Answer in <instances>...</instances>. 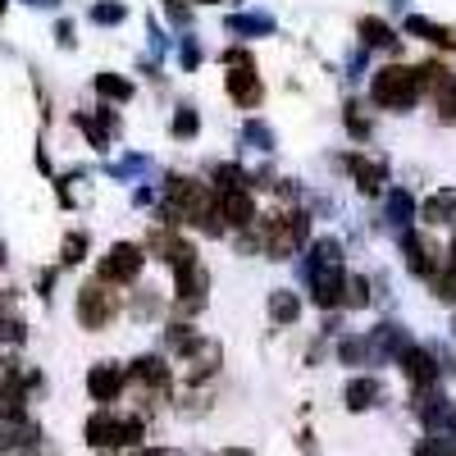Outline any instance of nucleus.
Returning <instances> with one entry per match:
<instances>
[{
    "label": "nucleus",
    "instance_id": "7",
    "mask_svg": "<svg viewBox=\"0 0 456 456\" xmlns=\"http://www.w3.org/2000/svg\"><path fill=\"white\" fill-rule=\"evenodd\" d=\"M206 292H210V274H206V265L192 260V265H183V270H174V306L183 315H192L206 306Z\"/></svg>",
    "mask_w": 456,
    "mask_h": 456
},
{
    "label": "nucleus",
    "instance_id": "53",
    "mask_svg": "<svg viewBox=\"0 0 456 456\" xmlns=\"http://www.w3.org/2000/svg\"><path fill=\"white\" fill-rule=\"evenodd\" d=\"M0 14H5V0H0Z\"/></svg>",
    "mask_w": 456,
    "mask_h": 456
},
{
    "label": "nucleus",
    "instance_id": "13",
    "mask_svg": "<svg viewBox=\"0 0 456 456\" xmlns=\"http://www.w3.org/2000/svg\"><path fill=\"white\" fill-rule=\"evenodd\" d=\"M402 251H406V270L415 274V279H434L438 274V247L429 242V238H420V233H415V228H411V233H402Z\"/></svg>",
    "mask_w": 456,
    "mask_h": 456
},
{
    "label": "nucleus",
    "instance_id": "16",
    "mask_svg": "<svg viewBox=\"0 0 456 456\" xmlns=\"http://www.w3.org/2000/svg\"><path fill=\"white\" fill-rule=\"evenodd\" d=\"M215 210L224 228H251L256 224V201L251 192H215Z\"/></svg>",
    "mask_w": 456,
    "mask_h": 456
},
{
    "label": "nucleus",
    "instance_id": "42",
    "mask_svg": "<svg viewBox=\"0 0 456 456\" xmlns=\"http://www.w3.org/2000/svg\"><path fill=\"white\" fill-rule=\"evenodd\" d=\"M5 388H23V365L14 356H0V393Z\"/></svg>",
    "mask_w": 456,
    "mask_h": 456
},
{
    "label": "nucleus",
    "instance_id": "34",
    "mask_svg": "<svg viewBox=\"0 0 456 456\" xmlns=\"http://www.w3.org/2000/svg\"><path fill=\"white\" fill-rule=\"evenodd\" d=\"M338 361H342V365H374L365 333H356V338H342V342H338Z\"/></svg>",
    "mask_w": 456,
    "mask_h": 456
},
{
    "label": "nucleus",
    "instance_id": "25",
    "mask_svg": "<svg viewBox=\"0 0 456 456\" xmlns=\"http://www.w3.org/2000/svg\"><path fill=\"white\" fill-rule=\"evenodd\" d=\"M206 342V333H197L192 324H169L165 329V347H169V356H178V361H187L197 347Z\"/></svg>",
    "mask_w": 456,
    "mask_h": 456
},
{
    "label": "nucleus",
    "instance_id": "19",
    "mask_svg": "<svg viewBox=\"0 0 456 456\" xmlns=\"http://www.w3.org/2000/svg\"><path fill=\"white\" fill-rule=\"evenodd\" d=\"M379 402H384V384H379L374 374H356V379H347V388H342V406L347 411H374Z\"/></svg>",
    "mask_w": 456,
    "mask_h": 456
},
{
    "label": "nucleus",
    "instance_id": "32",
    "mask_svg": "<svg viewBox=\"0 0 456 456\" xmlns=\"http://www.w3.org/2000/svg\"><path fill=\"white\" fill-rule=\"evenodd\" d=\"M23 338H28V324L10 311V297H0V342H5V347H19Z\"/></svg>",
    "mask_w": 456,
    "mask_h": 456
},
{
    "label": "nucleus",
    "instance_id": "29",
    "mask_svg": "<svg viewBox=\"0 0 456 456\" xmlns=\"http://www.w3.org/2000/svg\"><path fill=\"white\" fill-rule=\"evenodd\" d=\"M429 283H434V297H438V301L456 306V251H447V260L438 265V274H434Z\"/></svg>",
    "mask_w": 456,
    "mask_h": 456
},
{
    "label": "nucleus",
    "instance_id": "35",
    "mask_svg": "<svg viewBox=\"0 0 456 456\" xmlns=\"http://www.w3.org/2000/svg\"><path fill=\"white\" fill-rule=\"evenodd\" d=\"M169 133H174L178 142H192V137L201 133V114H197L192 105H178V110H174V124H169Z\"/></svg>",
    "mask_w": 456,
    "mask_h": 456
},
{
    "label": "nucleus",
    "instance_id": "23",
    "mask_svg": "<svg viewBox=\"0 0 456 456\" xmlns=\"http://www.w3.org/2000/svg\"><path fill=\"white\" fill-rule=\"evenodd\" d=\"M315 270H347V265H342V242L338 238H320V242L306 247V274H315Z\"/></svg>",
    "mask_w": 456,
    "mask_h": 456
},
{
    "label": "nucleus",
    "instance_id": "49",
    "mask_svg": "<svg viewBox=\"0 0 456 456\" xmlns=\"http://www.w3.org/2000/svg\"><path fill=\"white\" fill-rule=\"evenodd\" d=\"M55 42L60 46H73V23H55Z\"/></svg>",
    "mask_w": 456,
    "mask_h": 456
},
{
    "label": "nucleus",
    "instance_id": "18",
    "mask_svg": "<svg viewBox=\"0 0 456 456\" xmlns=\"http://www.w3.org/2000/svg\"><path fill=\"white\" fill-rule=\"evenodd\" d=\"M356 37H361V46H370V51H397L402 46V37L393 32V23L379 19V14H361L356 19Z\"/></svg>",
    "mask_w": 456,
    "mask_h": 456
},
{
    "label": "nucleus",
    "instance_id": "45",
    "mask_svg": "<svg viewBox=\"0 0 456 456\" xmlns=\"http://www.w3.org/2000/svg\"><path fill=\"white\" fill-rule=\"evenodd\" d=\"M146 169H151V160H146V156H124L119 165H110V174H114V178H128V174H146Z\"/></svg>",
    "mask_w": 456,
    "mask_h": 456
},
{
    "label": "nucleus",
    "instance_id": "17",
    "mask_svg": "<svg viewBox=\"0 0 456 456\" xmlns=\"http://www.w3.org/2000/svg\"><path fill=\"white\" fill-rule=\"evenodd\" d=\"M128 379H133V384H142V388H151V393H169L174 370H169L165 356H137L133 370H128Z\"/></svg>",
    "mask_w": 456,
    "mask_h": 456
},
{
    "label": "nucleus",
    "instance_id": "43",
    "mask_svg": "<svg viewBox=\"0 0 456 456\" xmlns=\"http://www.w3.org/2000/svg\"><path fill=\"white\" fill-rule=\"evenodd\" d=\"M178 64H183L187 73H192V69L201 64V42H197V37H192V32H187V37H183V42H178Z\"/></svg>",
    "mask_w": 456,
    "mask_h": 456
},
{
    "label": "nucleus",
    "instance_id": "24",
    "mask_svg": "<svg viewBox=\"0 0 456 456\" xmlns=\"http://www.w3.org/2000/svg\"><path fill=\"white\" fill-rule=\"evenodd\" d=\"M219 361H224V352H219V342H201V347L192 352V356H187V365H192V370H187V384H201V379H210L215 370H219Z\"/></svg>",
    "mask_w": 456,
    "mask_h": 456
},
{
    "label": "nucleus",
    "instance_id": "6",
    "mask_svg": "<svg viewBox=\"0 0 456 456\" xmlns=\"http://www.w3.org/2000/svg\"><path fill=\"white\" fill-rule=\"evenodd\" d=\"M114 315H119V292H110L105 283H83V292H78V324L83 329H105Z\"/></svg>",
    "mask_w": 456,
    "mask_h": 456
},
{
    "label": "nucleus",
    "instance_id": "12",
    "mask_svg": "<svg viewBox=\"0 0 456 456\" xmlns=\"http://www.w3.org/2000/svg\"><path fill=\"white\" fill-rule=\"evenodd\" d=\"M365 342H370V356H374V365H384V361H397L406 347H411V338H406V329L397 324V320H384V324H374L370 333H365Z\"/></svg>",
    "mask_w": 456,
    "mask_h": 456
},
{
    "label": "nucleus",
    "instance_id": "33",
    "mask_svg": "<svg viewBox=\"0 0 456 456\" xmlns=\"http://www.w3.org/2000/svg\"><path fill=\"white\" fill-rule=\"evenodd\" d=\"M429 96H434V105H438V119H443V124H456V73H447V78H443Z\"/></svg>",
    "mask_w": 456,
    "mask_h": 456
},
{
    "label": "nucleus",
    "instance_id": "1",
    "mask_svg": "<svg viewBox=\"0 0 456 456\" xmlns=\"http://www.w3.org/2000/svg\"><path fill=\"white\" fill-rule=\"evenodd\" d=\"M192 224L201 228L206 238H219L224 233V219L215 210V192L206 183L187 178V174H169L165 178V206H160V224Z\"/></svg>",
    "mask_w": 456,
    "mask_h": 456
},
{
    "label": "nucleus",
    "instance_id": "30",
    "mask_svg": "<svg viewBox=\"0 0 456 456\" xmlns=\"http://www.w3.org/2000/svg\"><path fill=\"white\" fill-rule=\"evenodd\" d=\"M28 420V388H5L0 393V425Z\"/></svg>",
    "mask_w": 456,
    "mask_h": 456
},
{
    "label": "nucleus",
    "instance_id": "38",
    "mask_svg": "<svg viewBox=\"0 0 456 456\" xmlns=\"http://www.w3.org/2000/svg\"><path fill=\"white\" fill-rule=\"evenodd\" d=\"M87 19L101 23V28H114V23H124V19H128V10L119 5V0H96V5L87 10Z\"/></svg>",
    "mask_w": 456,
    "mask_h": 456
},
{
    "label": "nucleus",
    "instance_id": "31",
    "mask_svg": "<svg viewBox=\"0 0 456 456\" xmlns=\"http://www.w3.org/2000/svg\"><path fill=\"white\" fill-rule=\"evenodd\" d=\"M92 87H96V96H105V101H133V83L124 78V73H96Z\"/></svg>",
    "mask_w": 456,
    "mask_h": 456
},
{
    "label": "nucleus",
    "instance_id": "5",
    "mask_svg": "<svg viewBox=\"0 0 456 456\" xmlns=\"http://www.w3.org/2000/svg\"><path fill=\"white\" fill-rule=\"evenodd\" d=\"M142 265H146V247H137V242H114V247L101 256V265H96V283H105V288H128V283H137Z\"/></svg>",
    "mask_w": 456,
    "mask_h": 456
},
{
    "label": "nucleus",
    "instance_id": "46",
    "mask_svg": "<svg viewBox=\"0 0 456 456\" xmlns=\"http://www.w3.org/2000/svg\"><path fill=\"white\" fill-rule=\"evenodd\" d=\"M165 14H169V23H178V28L192 23V10H187L183 0H165Z\"/></svg>",
    "mask_w": 456,
    "mask_h": 456
},
{
    "label": "nucleus",
    "instance_id": "48",
    "mask_svg": "<svg viewBox=\"0 0 456 456\" xmlns=\"http://www.w3.org/2000/svg\"><path fill=\"white\" fill-rule=\"evenodd\" d=\"M119 456H183L178 447H133V452H119Z\"/></svg>",
    "mask_w": 456,
    "mask_h": 456
},
{
    "label": "nucleus",
    "instance_id": "21",
    "mask_svg": "<svg viewBox=\"0 0 456 456\" xmlns=\"http://www.w3.org/2000/svg\"><path fill=\"white\" fill-rule=\"evenodd\" d=\"M73 124L87 133L92 146H110V137L119 133V114H114V110H96V114H87V110H83V114H73Z\"/></svg>",
    "mask_w": 456,
    "mask_h": 456
},
{
    "label": "nucleus",
    "instance_id": "11",
    "mask_svg": "<svg viewBox=\"0 0 456 456\" xmlns=\"http://www.w3.org/2000/svg\"><path fill=\"white\" fill-rule=\"evenodd\" d=\"M124 384H128V370H124L119 361H101V365L87 370V393H92V402H101V406L119 402Z\"/></svg>",
    "mask_w": 456,
    "mask_h": 456
},
{
    "label": "nucleus",
    "instance_id": "40",
    "mask_svg": "<svg viewBox=\"0 0 456 456\" xmlns=\"http://www.w3.org/2000/svg\"><path fill=\"white\" fill-rule=\"evenodd\" d=\"M342 306H352V311L370 306V279H365V274H352V279H347V292H342Z\"/></svg>",
    "mask_w": 456,
    "mask_h": 456
},
{
    "label": "nucleus",
    "instance_id": "22",
    "mask_svg": "<svg viewBox=\"0 0 456 456\" xmlns=\"http://www.w3.org/2000/svg\"><path fill=\"white\" fill-rule=\"evenodd\" d=\"M384 219L397 228V233H411V224L420 219V206H415V197L406 192V187H393L388 201H384Z\"/></svg>",
    "mask_w": 456,
    "mask_h": 456
},
{
    "label": "nucleus",
    "instance_id": "52",
    "mask_svg": "<svg viewBox=\"0 0 456 456\" xmlns=\"http://www.w3.org/2000/svg\"><path fill=\"white\" fill-rule=\"evenodd\" d=\"M0 265H5V247H0Z\"/></svg>",
    "mask_w": 456,
    "mask_h": 456
},
{
    "label": "nucleus",
    "instance_id": "37",
    "mask_svg": "<svg viewBox=\"0 0 456 456\" xmlns=\"http://www.w3.org/2000/svg\"><path fill=\"white\" fill-rule=\"evenodd\" d=\"M242 142H247L251 151H274V128L260 124V119H247V124H242Z\"/></svg>",
    "mask_w": 456,
    "mask_h": 456
},
{
    "label": "nucleus",
    "instance_id": "14",
    "mask_svg": "<svg viewBox=\"0 0 456 456\" xmlns=\"http://www.w3.org/2000/svg\"><path fill=\"white\" fill-rule=\"evenodd\" d=\"M224 87H228V96H233V105H242V110H256V105L265 101V87H260V78H256V64L228 69V73H224Z\"/></svg>",
    "mask_w": 456,
    "mask_h": 456
},
{
    "label": "nucleus",
    "instance_id": "26",
    "mask_svg": "<svg viewBox=\"0 0 456 456\" xmlns=\"http://www.w3.org/2000/svg\"><path fill=\"white\" fill-rule=\"evenodd\" d=\"M224 28L233 37H274V19L270 14H228Z\"/></svg>",
    "mask_w": 456,
    "mask_h": 456
},
{
    "label": "nucleus",
    "instance_id": "20",
    "mask_svg": "<svg viewBox=\"0 0 456 456\" xmlns=\"http://www.w3.org/2000/svg\"><path fill=\"white\" fill-rule=\"evenodd\" d=\"M411 37H420V42H429V46H438V51H456V28H447V23H438V19H425V14H411L406 23H402Z\"/></svg>",
    "mask_w": 456,
    "mask_h": 456
},
{
    "label": "nucleus",
    "instance_id": "28",
    "mask_svg": "<svg viewBox=\"0 0 456 456\" xmlns=\"http://www.w3.org/2000/svg\"><path fill=\"white\" fill-rule=\"evenodd\" d=\"M270 320H274V324H297V320H301L297 292H288V288H274V292H270Z\"/></svg>",
    "mask_w": 456,
    "mask_h": 456
},
{
    "label": "nucleus",
    "instance_id": "9",
    "mask_svg": "<svg viewBox=\"0 0 456 456\" xmlns=\"http://www.w3.org/2000/svg\"><path fill=\"white\" fill-rule=\"evenodd\" d=\"M402 374L415 384V393H425V388H438V379H443V361L434 347H420V342H411V347L397 356Z\"/></svg>",
    "mask_w": 456,
    "mask_h": 456
},
{
    "label": "nucleus",
    "instance_id": "15",
    "mask_svg": "<svg viewBox=\"0 0 456 456\" xmlns=\"http://www.w3.org/2000/svg\"><path fill=\"white\" fill-rule=\"evenodd\" d=\"M306 283H311L315 306L333 311V306H342V292H347V270H315V274H306Z\"/></svg>",
    "mask_w": 456,
    "mask_h": 456
},
{
    "label": "nucleus",
    "instance_id": "27",
    "mask_svg": "<svg viewBox=\"0 0 456 456\" xmlns=\"http://www.w3.org/2000/svg\"><path fill=\"white\" fill-rule=\"evenodd\" d=\"M420 215H425V224H456V187H438Z\"/></svg>",
    "mask_w": 456,
    "mask_h": 456
},
{
    "label": "nucleus",
    "instance_id": "51",
    "mask_svg": "<svg viewBox=\"0 0 456 456\" xmlns=\"http://www.w3.org/2000/svg\"><path fill=\"white\" fill-rule=\"evenodd\" d=\"M28 5H37V10H55L60 0H28Z\"/></svg>",
    "mask_w": 456,
    "mask_h": 456
},
{
    "label": "nucleus",
    "instance_id": "2",
    "mask_svg": "<svg viewBox=\"0 0 456 456\" xmlns=\"http://www.w3.org/2000/svg\"><path fill=\"white\" fill-rule=\"evenodd\" d=\"M251 238H256V251H265L270 260H288L297 247H306L311 219L301 210H292V215H256Z\"/></svg>",
    "mask_w": 456,
    "mask_h": 456
},
{
    "label": "nucleus",
    "instance_id": "47",
    "mask_svg": "<svg viewBox=\"0 0 456 456\" xmlns=\"http://www.w3.org/2000/svg\"><path fill=\"white\" fill-rule=\"evenodd\" d=\"M224 64H228V69H238V64H256V60H251L247 46H228V51H224Z\"/></svg>",
    "mask_w": 456,
    "mask_h": 456
},
{
    "label": "nucleus",
    "instance_id": "39",
    "mask_svg": "<svg viewBox=\"0 0 456 456\" xmlns=\"http://www.w3.org/2000/svg\"><path fill=\"white\" fill-rule=\"evenodd\" d=\"M415 456H456V434H429L415 443Z\"/></svg>",
    "mask_w": 456,
    "mask_h": 456
},
{
    "label": "nucleus",
    "instance_id": "3",
    "mask_svg": "<svg viewBox=\"0 0 456 456\" xmlns=\"http://www.w3.org/2000/svg\"><path fill=\"white\" fill-rule=\"evenodd\" d=\"M83 438H87V447H101V452H133L146 438V420H142V415L96 411V415H87Z\"/></svg>",
    "mask_w": 456,
    "mask_h": 456
},
{
    "label": "nucleus",
    "instance_id": "4",
    "mask_svg": "<svg viewBox=\"0 0 456 456\" xmlns=\"http://www.w3.org/2000/svg\"><path fill=\"white\" fill-rule=\"evenodd\" d=\"M370 101L379 110H393V114L415 110V101H420V78H415V69L411 64H384L370 78Z\"/></svg>",
    "mask_w": 456,
    "mask_h": 456
},
{
    "label": "nucleus",
    "instance_id": "10",
    "mask_svg": "<svg viewBox=\"0 0 456 456\" xmlns=\"http://www.w3.org/2000/svg\"><path fill=\"white\" fill-rule=\"evenodd\" d=\"M342 165H347L352 183L361 197H379L388 183V160L384 156H365V151H352V156H342Z\"/></svg>",
    "mask_w": 456,
    "mask_h": 456
},
{
    "label": "nucleus",
    "instance_id": "41",
    "mask_svg": "<svg viewBox=\"0 0 456 456\" xmlns=\"http://www.w3.org/2000/svg\"><path fill=\"white\" fill-rule=\"evenodd\" d=\"M83 256H87V233H69L60 247V265H83Z\"/></svg>",
    "mask_w": 456,
    "mask_h": 456
},
{
    "label": "nucleus",
    "instance_id": "8",
    "mask_svg": "<svg viewBox=\"0 0 456 456\" xmlns=\"http://www.w3.org/2000/svg\"><path fill=\"white\" fill-rule=\"evenodd\" d=\"M415 420H420L429 434H456V402L438 388L415 393Z\"/></svg>",
    "mask_w": 456,
    "mask_h": 456
},
{
    "label": "nucleus",
    "instance_id": "36",
    "mask_svg": "<svg viewBox=\"0 0 456 456\" xmlns=\"http://www.w3.org/2000/svg\"><path fill=\"white\" fill-rule=\"evenodd\" d=\"M215 183H219V192H247L251 174L242 165H215Z\"/></svg>",
    "mask_w": 456,
    "mask_h": 456
},
{
    "label": "nucleus",
    "instance_id": "54",
    "mask_svg": "<svg viewBox=\"0 0 456 456\" xmlns=\"http://www.w3.org/2000/svg\"><path fill=\"white\" fill-rule=\"evenodd\" d=\"M393 5H406V0H393Z\"/></svg>",
    "mask_w": 456,
    "mask_h": 456
},
{
    "label": "nucleus",
    "instance_id": "44",
    "mask_svg": "<svg viewBox=\"0 0 456 456\" xmlns=\"http://www.w3.org/2000/svg\"><path fill=\"white\" fill-rule=\"evenodd\" d=\"M342 124H347V133H352V137H361V142L374 133V124L361 114V105H347V114H342Z\"/></svg>",
    "mask_w": 456,
    "mask_h": 456
},
{
    "label": "nucleus",
    "instance_id": "50",
    "mask_svg": "<svg viewBox=\"0 0 456 456\" xmlns=\"http://www.w3.org/2000/svg\"><path fill=\"white\" fill-rule=\"evenodd\" d=\"M210 456H256V452H247V447H224V452H210Z\"/></svg>",
    "mask_w": 456,
    "mask_h": 456
}]
</instances>
